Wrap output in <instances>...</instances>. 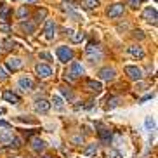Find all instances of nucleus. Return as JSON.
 I'll list each match as a JSON object with an SVG mask.
<instances>
[{
    "label": "nucleus",
    "instance_id": "nucleus-1",
    "mask_svg": "<svg viewBox=\"0 0 158 158\" xmlns=\"http://www.w3.org/2000/svg\"><path fill=\"white\" fill-rule=\"evenodd\" d=\"M57 57H59V61L61 63H68V61H71L73 59V51H71L68 45H61V47H57Z\"/></svg>",
    "mask_w": 158,
    "mask_h": 158
},
{
    "label": "nucleus",
    "instance_id": "nucleus-2",
    "mask_svg": "<svg viewBox=\"0 0 158 158\" xmlns=\"http://www.w3.org/2000/svg\"><path fill=\"white\" fill-rule=\"evenodd\" d=\"M123 10H125V5L123 4H113V5H110V9H108L106 14L110 19H116L123 14Z\"/></svg>",
    "mask_w": 158,
    "mask_h": 158
},
{
    "label": "nucleus",
    "instance_id": "nucleus-3",
    "mask_svg": "<svg viewBox=\"0 0 158 158\" xmlns=\"http://www.w3.org/2000/svg\"><path fill=\"white\" fill-rule=\"evenodd\" d=\"M125 73L129 75L130 80H135V82L143 78V70H141V68H137V66L127 64V66H125Z\"/></svg>",
    "mask_w": 158,
    "mask_h": 158
},
{
    "label": "nucleus",
    "instance_id": "nucleus-4",
    "mask_svg": "<svg viewBox=\"0 0 158 158\" xmlns=\"http://www.w3.org/2000/svg\"><path fill=\"white\" fill-rule=\"evenodd\" d=\"M35 71H37L38 78H49L52 75V68L49 64H37L35 66Z\"/></svg>",
    "mask_w": 158,
    "mask_h": 158
},
{
    "label": "nucleus",
    "instance_id": "nucleus-5",
    "mask_svg": "<svg viewBox=\"0 0 158 158\" xmlns=\"http://www.w3.org/2000/svg\"><path fill=\"white\" fill-rule=\"evenodd\" d=\"M143 18L151 24H156V19H158V14H156V9L155 7H146L143 12Z\"/></svg>",
    "mask_w": 158,
    "mask_h": 158
},
{
    "label": "nucleus",
    "instance_id": "nucleus-6",
    "mask_svg": "<svg viewBox=\"0 0 158 158\" xmlns=\"http://www.w3.org/2000/svg\"><path fill=\"white\" fill-rule=\"evenodd\" d=\"M85 87H87L89 92H92V94H101L102 92V84L99 80H87Z\"/></svg>",
    "mask_w": 158,
    "mask_h": 158
},
{
    "label": "nucleus",
    "instance_id": "nucleus-7",
    "mask_svg": "<svg viewBox=\"0 0 158 158\" xmlns=\"http://www.w3.org/2000/svg\"><path fill=\"white\" fill-rule=\"evenodd\" d=\"M84 73H85L84 66L80 64L78 61H73V63H71V71H70L71 78H78V77H82Z\"/></svg>",
    "mask_w": 158,
    "mask_h": 158
},
{
    "label": "nucleus",
    "instance_id": "nucleus-8",
    "mask_svg": "<svg viewBox=\"0 0 158 158\" xmlns=\"http://www.w3.org/2000/svg\"><path fill=\"white\" fill-rule=\"evenodd\" d=\"M54 31H56V24H54V21H47L45 28H44V37H45L47 40H52V38H54Z\"/></svg>",
    "mask_w": 158,
    "mask_h": 158
},
{
    "label": "nucleus",
    "instance_id": "nucleus-9",
    "mask_svg": "<svg viewBox=\"0 0 158 158\" xmlns=\"http://www.w3.org/2000/svg\"><path fill=\"white\" fill-rule=\"evenodd\" d=\"M99 78L101 80H113L115 78V75H116V71L113 70V68H102V70H99Z\"/></svg>",
    "mask_w": 158,
    "mask_h": 158
},
{
    "label": "nucleus",
    "instance_id": "nucleus-10",
    "mask_svg": "<svg viewBox=\"0 0 158 158\" xmlns=\"http://www.w3.org/2000/svg\"><path fill=\"white\" fill-rule=\"evenodd\" d=\"M31 148H33V151L40 153V151H44V149L47 148V144H45V141L40 139V137H33L31 139Z\"/></svg>",
    "mask_w": 158,
    "mask_h": 158
},
{
    "label": "nucleus",
    "instance_id": "nucleus-11",
    "mask_svg": "<svg viewBox=\"0 0 158 158\" xmlns=\"http://www.w3.org/2000/svg\"><path fill=\"white\" fill-rule=\"evenodd\" d=\"M35 108H37L38 113H47L49 110H51V102L45 101V99H37V102H35Z\"/></svg>",
    "mask_w": 158,
    "mask_h": 158
},
{
    "label": "nucleus",
    "instance_id": "nucleus-12",
    "mask_svg": "<svg viewBox=\"0 0 158 158\" xmlns=\"http://www.w3.org/2000/svg\"><path fill=\"white\" fill-rule=\"evenodd\" d=\"M21 66H23V61L19 59V57H9V59H7V68H9V70L18 71Z\"/></svg>",
    "mask_w": 158,
    "mask_h": 158
},
{
    "label": "nucleus",
    "instance_id": "nucleus-13",
    "mask_svg": "<svg viewBox=\"0 0 158 158\" xmlns=\"http://www.w3.org/2000/svg\"><path fill=\"white\" fill-rule=\"evenodd\" d=\"M10 16V7L5 4H0V23H7Z\"/></svg>",
    "mask_w": 158,
    "mask_h": 158
},
{
    "label": "nucleus",
    "instance_id": "nucleus-14",
    "mask_svg": "<svg viewBox=\"0 0 158 158\" xmlns=\"http://www.w3.org/2000/svg\"><path fill=\"white\" fill-rule=\"evenodd\" d=\"M129 54L132 57H137V59H143L144 57V51H143V47H139V45H130L129 47Z\"/></svg>",
    "mask_w": 158,
    "mask_h": 158
},
{
    "label": "nucleus",
    "instance_id": "nucleus-15",
    "mask_svg": "<svg viewBox=\"0 0 158 158\" xmlns=\"http://www.w3.org/2000/svg\"><path fill=\"white\" fill-rule=\"evenodd\" d=\"M14 134L12 130H0V144H10Z\"/></svg>",
    "mask_w": 158,
    "mask_h": 158
},
{
    "label": "nucleus",
    "instance_id": "nucleus-16",
    "mask_svg": "<svg viewBox=\"0 0 158 158\" xmlns=\"http://www.w3.org/2000/svg\"><path fill=\"white\" fill-rule=\"evenodd\" d=\"M99 0H82V7H84L85 10H94L99 7Z\"/></svg>",
    "mask_w": 158,
    "mask_h": 158
},
{
    "label": "nucleus",
    "instance_id": "nucleus-17",
    "mask_svg": "<svg viewBox=\"0 0 158 158\" xmlns=\"http://www.w3.org/2000/svg\"><path fill=\"white\" fill-rule=\"evenodd\" d=\"M98 135H99V139H101V141L108 143V141L111 139V130L106 129V127H101V129L98 130Z\"/></svg>",
    "mask_w": 158,
    "mask_h": 158
},
{
    "label": "nucleus",
    "instance_id": "nucleus-18",
    "mask_svg": "<svg viewBox=\"0 0 158 158\" xmlns=\"http://www.w3.org/2000/svg\"><path fill=\"white\" fill-rule=\"evenodd\" d=\"M19 87L23 89V90H31L33 89V80L28 78V77H24V78H19Z\"/></svg>",
    "mask_w": 158,
    "mask_h": 158
},
{
    "label": "nucleus",
    "instance_id": "nucleus-19",
    "mask_svg": "<svg viewBox=\"0 0 158 158\" xmlns=\"http://www.w3.org/2000/svg\"><path fill=\"white\" fill-rule=\"evenodd\" d=\"M144 127H146V130H149V132H153L155 129H156V122H155V116H146V120H144Z\"/></svg>",
    "mask_w": 158,
    "mask_h": 158
},
{
    "label": "nucleus",
    "instance_id": "nucleus-20",
    "mask_svg": "<svg viewBox=\"0 0 158 158\" xmlns=\"http://www.w3.org/2000/svg\"><path fill=\"white\" fill-rule=\"evenodd\" d=\"M96 153H98V144H89L87 148L84 149V156H85V158L96 156Z\"/></svg>",
    "mask_w": 158,
    "mask_h": 158
},
{
    "label": "nucleus",
    "instance_id": "nucleus-21",
    "mask_svg": "<svg viewBox=\"0 0 158 158\" xmlns=\"http://www.w3.org/2000/svg\"><path fill=\"white\" fill-rule=\"evenodd\" d=\"M4 99L5 101H9V102H12V104H18L19 102V96L14 94V92H10V90H5L4 92Z\"/></svg>",
    "mask_w": 158,
    "mask_h": 158
},
{
    "label": "nucleus",
    "instance_id": "nucleus-22",
    "mask_svg": "<svg viewBox=\"0 0 158 158\" xmlns=\"http://www.w3.org/2000/svg\"><path fill=\"white\" fill-rule=\"evenodd\" d=\"M21 28L26 33H33L35 31V23H30V21H21Z\"/></svg>",
    "mask_w": 158,
    "mask_h": 158
},
{
    "label": "nucleus",
    "instance_id": "nucleus-23",
    "mask_svg": "<svg viewBox=\"0 0 158 158\" xmlns=\"http://www.w3.org/2000/svg\"><path fill=\"white\" fill-rule=\"evenodd\" d=\"M45 18H47V9H45V7L38 9L37 14H35V21H37V23H40V21H44Z\"/></svg>",
    "mask_w": 158,
    "mask_h": 158
},
{
    "label": "nucleus",
    "instance_id": "nucleus-24",
    "mask_svg": "<svg viewBox=\"0 0 158 158\" xmlns=\"http://www.w3.org/2000/svg\"><path fill=\"white\" fill-rule=\"evenodd\" d=\"M84 38H85V33L84 31H75L73 35H71V42H73V44H80Z\"/></svg>",
    "mask_w": 158,
    "mask_h": 158
},
{
    "label": "nucleus",
    "instance_id": "nucleus-25",
    "mask_svg": "<svg viewBox=\"0 0 158 158\" xmlns=\"http://www.w3.org/2000/svg\"><path fill=\"white\" fill-rule=\"evenodd\" d=\"M59 90H61V94H63L64 98H68L70 101L73 99V92L70 90V87H64V85H61V87H59Z\"/></svg>",
    "mask_w": 158,
    "mask_h": 158
},
{
    "label": "nucleus",
    "instance_id": "nucleus-26",
    "mask_svg": "<svg viewBox=\"0 0 158 158\" xmlns=\"http://www.w3.org/2000/svg\"><path fill=\"white\" fill-rule=\"evenodd\" d=\"M52 102H54V106L59 108V110L64 106V101H63V98H61V96H57V94H56V96H52Z\"/></svg>",
    "mask_w": 158,
    "mask_h": 158
},
{
    "label": "nucleus",
    "instance_id": "nucleus-27",
    "mask_svg": "<svg viewBox=\"0 0 158 158\" xmlns=\"http://www.w3.org/2000/svg\"><path fill=\"white\" fill-rule=\"evenodd\" d=\"M21 144H23V139H21V137H19V135H14V137H12V141H10V146H12V148H21Z\"/></svg>",
    "mask_w": 158,
    "mask_h": 158
},
{
    "label": "nucleus",
    "instance_id": "nucleus-28",
    "mask_svg": "<svg viewBox=\"0 0 158 158\" xmlns=\"http://www.w3.org/2000/svg\"><path fill=\"white\" fill-rule=\"evenodd\" d=\"M0 45H4V47H2V51H9V49H12L14 42H12L10 38H7V40H4V42H0Z\"/></svg>",
    "mask_w": 158,
    "mask_h": 158
},
{
    "label": "nucleus",
    "instance_id": "nucleus-29",
    "mask_svg": "<svg viewBox=\"0 0 158 158\" xmlns=\"http://www.w3.org/2000/svg\"><path fill=\"white\" fill-rule=\"evenodd\" d=\"M18 18L19 19L28 18V9H26V7H19V9H18Z\"/></svg>",
    "mask_w": 158,
    "mask_h": 158
},
{
    "label": "nucleus",
    "instance_id": "nucleus-30",
    "mask_svg": "<svg viewBox=\"0 0 158 158\" xmlns=\"http://www.w3.org/2000/svg\"><path fill=\"white\" fill-rule=\"evenodd\" d=\"M9 78V73H7V70H5L4 66H0V82H4V80Z\"/></svg>",
    "mask_w": 158,
    "mask_h": 158
},
{
    "label": "nucleus",
    "instance_id": "nucleus-31",
    "mask_svg": "<svg viewBox=\"0 0 158 158\" xmlns=\"http://www.w3.org/2000/svg\"><path fill=\"white\" fill-rule=\"evenodd\" d=\"M19 122H26V123H37V120H31V118H24V116H19Z\"/></svg>",
    "mask_w": 158,
    "mask_h": 158
},
{
    "label": "nucleus",
    "instance_id": "nucleus-32",
    "mask_svg": "<svg viewBox=\"0 0 158 158\" xmlns=\"http://www.w3.org/2000/svg\"><path fill=\"white\" fill-rule=\"evenodd\" d=\"M40 57H42V59H47V61H51V59H52L49 52H40Z\"/></svg>",
    "mask_w": 158,
    "mask_h": 158
},
{
    "label": "nucleus",
    "instance_id": "nucleus-33",
    "mask_svg": "<svg viewBox=\"0 0 158 158\" xmlns=\"http://www.w3.org/2000/svg\"><path fill=\"white\" fill-rule=\"evenodd\" d=\"M0 127H2V129H10V123H9V122L0 120Z\"/></svg>",
    "mask_w": 158,
    "mask_h": 158
},
{
    "label": "nucleus",
    "instance_id": "nucleus-34",
    "mask_svg": "<svg viewBox=\"0 0 158 158\" xmlns=\"http://www.w3.org/2000/svg\"><path fill=\"white\" fill-rule=\"evenodd\" d=\"M118 104V99H111V101H108V108H113Z\"/></svg>",
    "mask_w": 158,
    "mask_h": 158
},
{
    "label": "nucleus",
    "instance_id": "nucleus-35",
    "mask_svg": "<svg viewBox=\"0 0 158 158\" xmlns=\"http://www.w3.org/2000/svg\"><path fill=\"white\" fill-rule=\"evenodd\" d=\"M73 143H75V144L84 143V137H80V135H77V137H73Z\"/></svg>",
    "mask_w": 158,
    "mask_h": 158
},
{
    "label": "nucleus",
    "instance_id": "nucleus-36",
    "mask_svg": "<svg viewBox=\"0 0 158 158\" xmlns=\"http://www.w3.org/2000/svg\"><path fill=\"white\" fill-rule=\"evenodd\" d=\"M135 37H139V38H144V35H143V31H139V30H137V31H135Z\"/></svg>",
    "mask_w": 158,
    "mask_h": 158
},
{
    "label": "nucleus",
    "instance_id": "nucleus-37",
    "mask_svg": "<svg viewBox=\"0 0 158 158\" xmlns=\"http://www.w3.org/2000/svg\"><path fill=\"white\" fill-rule=\"evenodd\" d=\"M64 2H66V4H73V5L77 4V2H75V0H64Z\"/></svg>",
    "mask_w": 158,
    "mask_h": 158
},
{
    "label": "nucleus",
    "instance_id": "nucleus-38",
    "mask_svg": "<svg viewBox=\"0 0 158 158\" xmlns=\"http://www.w3.org/2000/svg\"><path fill=\"white\" fill-rule=\"evenodd\" d=\"M0 115H4V108H0Z\"/></svg>",
    "mask_w": 158,
    "mask_h": 158
},
{
    "label": "nucleus",
    "instance_id": "nucleus-39",
    "mask_svg": "<svg viewBox=\"0 0 158 158\" xmlns=\"http://www.w3.org/2000/svg\"><path fill=\"white\" fill-rule=\"evenodd\" d=\"M44 158H52V156H49V155H45V156H44Z\"/></svg>",
    "mask_w": 158,
    "mask_h": 158
},
{
    "label": "nucleus",
    "instance_id": "nucleus-40",
    "mask_svg": "<svg viewBox=\"0 0 158 158\" xmlns=\"http://www.w3.org/2000/svg\"><path fill=\"white\" fill-rule=\"evenodd\" d=\"M26 2H37V0H26Z\"/></svg>",
    "mask_w": 158,
    "mask_h": 158
},
{
    "label": "nucleus",
    "instance_id": "nucleus-41",
    "mask_svg": "<svg viewBox=\"0 0 158 158\" xmlns=\"http://www.w3.org/2000/svg\"><path fill=\"white\" fill-rule=\"evenodd\" d=\"M137 2H146V0H137Z\"/></svg>",
    "mask_w": 158,
    "mask_h": 158
}]
</instances>
